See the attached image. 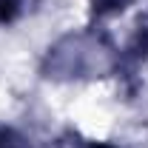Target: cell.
I'll return each instance as SVG.
<instances>
[{
	"instance_id": "6da1fadb",
	"label": "cell",
	"mask_w": 148,
	"mask_h": 148,
	"mask_svg": "<svg viewBox=\"0 0 148 148\" xmlns=\"http://www.w3.org/2000/svg\"><path fill=\"white\" fill-rule=\"evenodd\" d=\"M120 49L100 29H77L57 37L40 60V77L51 83H83L117 74Z\"/></svg>"
},
{
	"instance_id": "7a4b0ae2",
	"label": "cell",
	"mask_w": 148,
	"mask_h": 148,
	"mask_svg": "<svg viewBox=\"0 0 148 148\" xmlns=\"http://www.w3.org/2000/svg\"><path fill=\"white\" fill-rule=\"evenodd\" d=\"M145 63H148V14H140L137 23H134V32L128 34L125 46L120 49V66H117V74L134 77Z\"/></svg>"
},
{
	"instance_id": "3957f363",
	"label": "cell",
	"mask_w": 148,
	"mask_h": 148,
	"mask_svg": "<svg viewBox=\"0 0 148 148\" xmlns=\"http://www.w3.org/2000/svg\"><path fill=\"white\" fill-rule=\"evenodd\" d=\"M131 3L134 0H88V9H91V17H111L125 12Z\"/></svg>"
},
{
	"instance_id": "277c9868",
	"label": "cell",
	"mask_w": 148,
	"mask_h": 148,
	"mask_svg": "<svg viewBox=\"0 0 148 148\" xmlns=\"http://www.w3.org/2000/svg\"><path fill=\"white\" fill-rule=\"evenodd\" d=\"M26 0H0V26H9L23 14Z\"/></svg>"
},
{
	"instance_id": "5b68a950",
	"label": "cell",
	"mask_w": 148,
	"mask_h": 148,
	"mask_svg": "<svg viewBox=\"0 0 148 148\" xmlns=\"http://www.w3.org/2000/svg\"><path fill=\"white\" fill-rule=\"evenodd\" d=\"M69 148H117V145L100 143V140H80V137H74L71 143H69Z\"/></svg>"
}]
</instances>
